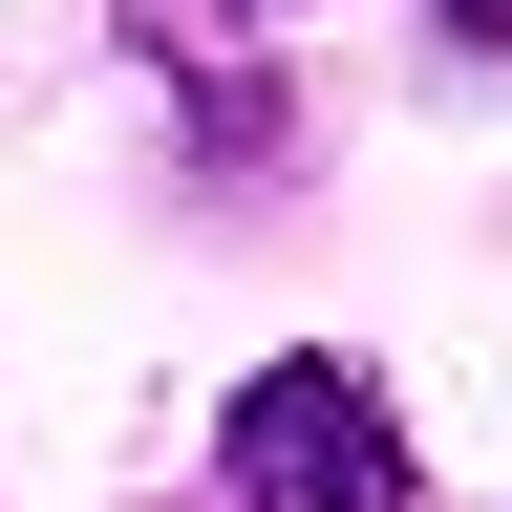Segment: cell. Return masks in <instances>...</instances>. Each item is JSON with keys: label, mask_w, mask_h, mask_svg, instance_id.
Wrapping results in <instances>:
<instances>
[{"label": "cell", "mask_w": 512, "mask_h": 512, "mask_svg": "<svg viewBox=\"0 0 512 512\" xmlns=\"http://www.w3.org/2000/svg\"><path fill=\"white\" fill-rule=\"evenodd\" d=\"M214 470L256 491V512H427V470H406V406H384L363 363H256L235 406H214Z\"/></svg>", "instance_id": "obj_1"}, {"label": "cell", "mask_w": 512, "mask_h": 512, "mask_svg": "<svg viewBox=\"0 0 512 512\" xmlns=\"http://www.w3.org/2000/svg\"><path fill=\"white\" fill-rule=\"evenodd\" d=\"M427 22H470V43H512V0H427Z\"/></svg>", "instance_id": "obj_2"}, {"label": "cell", "mask_w": 512, "mask_h": 512, "mask_svg": "<svg viewBox=\"0 0 512 512\" xmlns=\"http://www.w3.org/2000/svg\"><path fill=\"white\" fill-rule=\"evenodd\" d=\"M235 22H299V0H235Z\"/></svg>", "instance_id": "obj_3"}]
</instances>
